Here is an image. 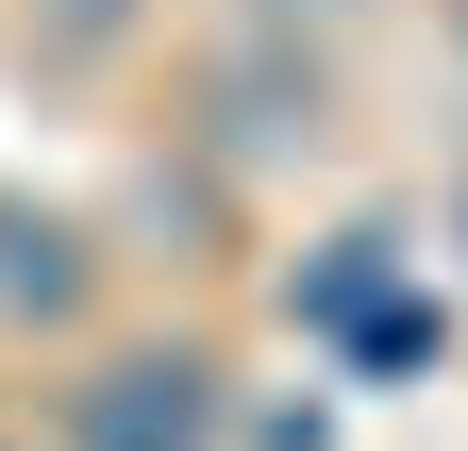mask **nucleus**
I'll return each instance as SVG.
<instances>
[{
  "label": "nucleus",
  "instance_id": "obj_2",
  "mask_svg": "<svg viewBox=\"0 0 468 451\" xmlns=\"http://www.w3.org/2000/svg\"><path fill=\"white\" fill-rule=\"evenodd\" d=\"M84 267H68V235L50 217H0V301H68Z\"/></svg>",
  "mask_w": 468,
  "mask_h": 451
},
{
  "label": "nucleus",
  "instance_id": "obj_1",
  "mask_svg": "<svg viewBox=\"0 0 468 451\" xmlns=\"http://www.w3.org/2000/svg\"><path fill=\"white\" fill-rule=\"evenodd\" d=\"M68 451H218V368L201 351H117L68 384Z\"/></svg>",
  "mask_w": 468,
  "mask_h": 451
}]
</instances>
